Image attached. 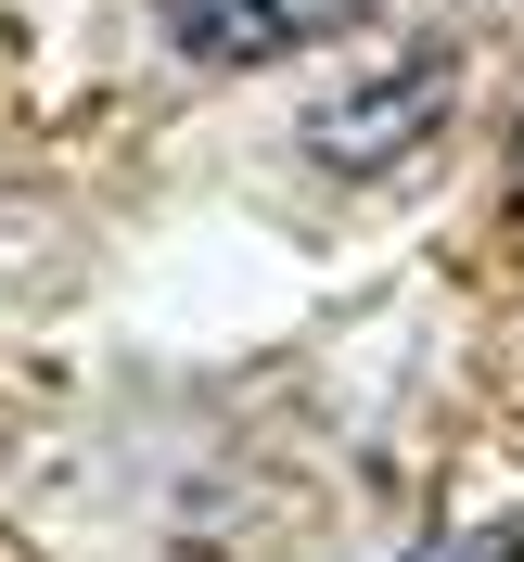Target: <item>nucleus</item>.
Segmentation results:
<instances>
[{"label":"nucleus","instance_id":"f257e3e1","mask_svg":"<svg viewBox=\"0 0 524 562\" xmlns=\"http://www.w3.org/2000/svg\"><path fill=\"white\" fill-rule=\"evenodd\" d=\"M154 13H167V38L192 65H281V52L333 38L358 0H154Z\"/></svg>","mask_w":524,"mask_h":562},{"label":"nucleus","instance_id":"f03ea898","mask_svg":"<svg viewBox=\"0 0 524 562\" xmlns=\"http://www.w3.org/2000/svg\"><path fill=\"white\" fill-rule=\"evenodd\" d=\"M435 103H448V65H397V77H371L358 103H333L320 115V167H346V179H371V167H397L422 128H435Z\"/></svg>","mask_w":524,"mask_h":562},{"label":"nucleus","instance_id":"7ed1b4c3","mask_svg":"<svg viewBox=\"0 0 524 562\" xmlns=\"http://www.w3.org/2000/svg\"><path fill=\"white\" fill-rule=\"evenodd\" d=\"M410 562H524V525H448V537H422Z\"/></svg>","mask_w":524,"mask_h":562}]
</instances>
